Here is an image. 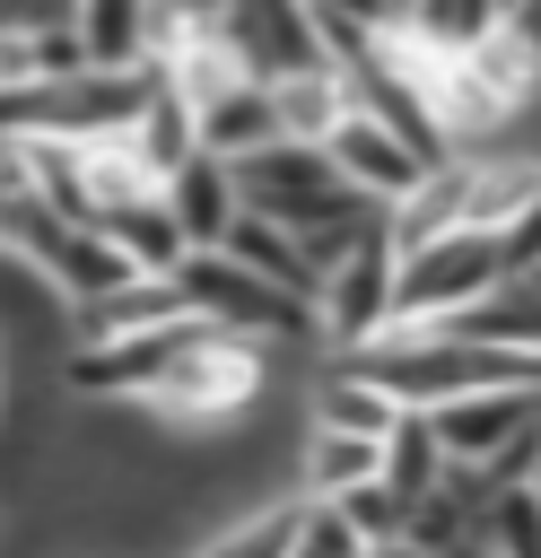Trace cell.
I'll return each mask as SVG.
<instances>
[{
    "label": "cell",
    "instance_id": "1",
    "mask_svg": "<svg viewBox=\"0 0 541 558\" xmlns=\"http://www.w3.org/2000/svg\"><path fill=\"white\" fill-rule=\"evenodd\" d=\"M227 174H236V201L262 209V218H279L288 235H323V227H366V218H375V201L349 192L314 140L244 148V157H227Z\"/></svg>",
    "mask_w": 541,
    "mask_h": 558
},
{
    "label": "cell",
    "instance_id": "2",
    "mask_svg": "<svg viewBox=\"0 0 541 558\" xmlns=\"http://www.w3.org/2000/svg\"><path fill=\"white\" fill-rule=\"evenodd\" d=\"M175 296H183V314H201V323H218L236 340H314V305L288 296V288H270V279H253L218 244H201V253L175 262Z\"/></svg>",
    "mask_w": 541,
    "mask_h": 558
},
{
    "label": "cell",
    "instance_id": "3",
    "mask_svg": "<svg viewBox=\"0 0 541 558\" xmlns=\"http://www.w3.org/2000/svg\"><path fill=\"white\" fill-rule=\"evenodd\" d=\"M497 270H506L497 227H445V235L393 244V314H384V323H445V314L471 305Z\"/></svg>",
    "mask_w": 541,
    "mask_h": 558
},
{
    "label": "cell",
    "instance_id": "4",
    "mask_svg": "<svg viewBox=\"0 0 541 558\" xmlns=\"http://www.w3.org/2000/svg\"><path fill=\"white\" fill-rule=\"evenodd\" d=\"M384 314H393V235H384V218H375V227L323 270V288H314V331L340 340V349H358V340L384 331Z\"/></svg>",
    "mask_w": 541,
    "mask_h": 558
},
{
    "label": "cell",
    "instance_id": "5",
    "mask_svg": "<svg viewBox=\"0 0 541 558\" xmlns=\"http://www.w3.org/2000/svg\"><path fill=\"white\" fill-rule=\"evenodd\" d=\"M227 52L244 78H288V70H332L323 44H314V9L305 0H227L218 17Z\"/></svg>",
    "mask_w": 541,
    "mask_h": 558
},
{
    "label": "cell",
    "instance_id": "6",
    "mask_svg": "<svg viewBox=\"0 0 541 558\" xmlns=\"http://www.w3.org/2000/svg\"><path fill=\"white\" fill-rule=\"evenodd\" d=\"M314 148H323V157H332V174H340L349 192H366L375 209H384V201H401V192L428 174V157H419L401 131H384L375 113H358V105H340V122H332Z\"/></svg>",
    "mask_w": 541,
    "mask_h": 558
},
{
    "label": "cell",
    "instance_id": "7",
    "mask_svg": "<svg viewBox=\"0 0 541 558\" xmlns=\"http://www.w3.org/2000/svg\"><path fill=\"white\" fill-rule=\"evenodd\" d=\"M270 140H279L270 78H227L218 96L192 105V148H209V157H244V148H270Z\"/></svg>",
    "mask_w": 541,
    "mask_h": 558
},
{
    "label": "cell",
    "instance_id": "8",
    "mask_svg": "<svg viewBox=\"0 0 541 558\" xmlns=\"http://www.w3.org/2000/svg\"><path fill=\"white\" fill-rule=\"evenodd\" d=\"M166 314H183L175 270H166V279L131 270L122 288H105V296H79V305H70V349H87V340H122V331H148V323H166Z\"/></svg>",
    "mask_w": 541,
    "mask_h": 558
},
{
    "label": "cell",
    "instance_id": "9",
    "mask_svg": "<svg viewBox=\"0 0 541 558\" xmlns=\"http://www.w3.org/2000/svg\"><path fill=\"white\" fill-rule=\"evenodd\" d=\"M166 209H175V227H183V244L201 253V244H218L227 235V218H236V174H227V157H209V148H192L166 183Z\"/></svg>",
    "mask_w": 541,
    "mask_h": 558
},
{
    "label": "cell",
    "instance_id": "10",
    "mask_svg": "<svg viewBox=\"0 0 541 558\" xmlns=\"http://www.w3.org/2000/svg\"><path fill=\"white\" fill-rule=\"evenodd\" d=\"M105 235H113V253L131 262V270H148V279H166L192 244H183V227H175V209H166V192H131V201H113L105 218H96Z\"/></svg>",
    "mask_w": 541,
    "mask_h": 558
},
{
    "label": "cell",
    "instance_id": "11",
    "mask_svg": "<svg viewBox=\"0 0 541 558\" xmlns=\"http://www.w3.org/2000/svg\"><path fill=\"white\" fill-rule=\"evenodd\" d=\"M375 462H384V436H349V427H323V418H305V436H297V488L305 497H340V488H358V480H375Z\"/></svg>",
    "mask_w": 541,
    "mask_h": 558
},
{
    "label": "cell",
    "instance_id": "12",
    "mask_svg": "<svg viewBox=\"0 0 541 558\" xmlns=\"http://www.w3.org/2000/svg\"><path fill=\"white\" fill-rule=\"evenodd\" d=\"M218 253H236L253 279H270V288H288V296H305V305H314V270H305V253H297V235H288L279 218H262V209H244V201H236V218H227Z\"/></svg>",
    "mask_w": 541,
    "mask_h": 558
},
{
    "label": "cell",
    "instance_id": "13",
    "mask_svg": "<svg viewBox=\"0 0 541 558\" xmlns=\"http://www.w3.org/2000/svg\"><path fill=\"white\" fill-rule=\"evenodd\" d=\"M35 270L61 288V305L105 296V288H122V279H131V262L113 253V235H105V227H61V235L44 244V262H35Z\"/></svg>",
    "mask_w": 541,
    "mask_h": 558
},
{
    "label": "cell",
    "instance_id": "14",
    "mask_svg": "<svg viewBox=\"0 0 541 558\" xmlns=\"http://www.w3.org/2000/svg\"><path fill=\"white\" fill-rule=\"evenodd\" d=\"M340 105H349L340 70H288V78H270V113H279V140H323V131L340 122Z\"/></svg>",
    "mask_w": 541,
    "mask_h": 558
},
{
    "label": "cell",
    "instance_id": "15",
    "mask_svg": "<svg viewBox=\"0 0 541 558\" xmlns=\"http://www.w3.org/2000/svg\"><path fill=\"white\" fill-rule=\"evenodd\" d=\"M122 140H131V157H140V166H148V174L166 183V174H175V166L192 157V105H183V96H175V87L157 78V96H148L140 113H131V131H122Z\"/></svg>",
    "mask_w": 541,
    "mask_h": 558
},
{
    "label": "cell",
    "instance_id": "16",
    "mask_svg": "<svg viewBox=\"0 0 541 558\" xmlns=\"http://www.w3.org/2000/svg\"><path fill=\"white\" fill-rule=\"evenodd\" d=\"M314 418H323V427H349V436H384V427L401 418V401H393L384 384H366V375L332 366V375L314 384Z\"/></svg>",
    "mask_w": 541,
    "mask_h": 558
},
{
    "label": "cell",
    "instance_id": "17",
    "mask_svg": "<svg viewBox=\"0 0 541 558\" xmlns=\"http://www.w3.org/2000/svg\"><path fill=\"white\" fill-rule=\"evenodd\" d=\"M436 471H445V453H436L428 418H419V410H401V418L384 427V462H375V480H384L393 497H419V488H436Z\"/></svg>",
    "mask_w": 541,
    "mask_h": 558
},
{
    "label": "cell",
    "instance_id": "18",
    "mask_svg": "<svg viewBox=\"0 0 541 558\" xmlns=\"http://www.w3.org/2000/svg\"><path fill=\"white\" fill-rule=\"evenodd\" d=\"M70 26L87 44V61H140V26H148V0H70Z\"/></svg>",
    "mask_w": 541,
    "mask_h": 558
},
{
    "label": "cell",
    "instance_id": "19",
    "mask_svg": "<svg viewBox=\"0 0 541 558\" xmlns=\"http://www.w3.org/2000/svg\"><path fill=\"white\" fill-rule=\"evenodd\" d=\"M401 26H410L419 44H436V52H471V44L497 26V0H410Z\"/></svg>",
    "mask_w": 541,
    "mask_h": 558
},
{
    "label": "cell",
    "instance_id": "20",
    "mask_svg": "<svg viewBox=\"0 0 541 558\" xmlns=\"http://www.w3.org/2000/svg\"><path fill=\"white\" fill-rule=\"evenodd\" d=\"M480 541L489 558H541V488H497L480 506Z\"/></svg>",
    "mask_w": 541,
    "mask_h": 558
},
{
    "label": "cell",
    "instance_id": "21",
    "mask_svg": "<svg viewBox=\"0 0 541 558\" xmlns=\"http://www.w3.org/2000/svg\"><path fill=\"white\" fill-rule=\"evenodd\" d=\"M305 497V488H297ZM288 558H366V541L349 532V514L332 506V497H305L297 506V541H288Z\"/></svg>",
    "mask_w": 541,
    "mask_h": 558
},
{
    "label": "cell",
    "instance_id": "22",
    "mask_svg": "<svg viewBox=\"0 0 541 558\" xmlns=\"http://www.w3.org/2000/svg\"><path fill=\"white\" fill-rule=\"evenodd\" d=\"M332 506L349 514V532H358V541H401V514H410V497H393L384 480H358V488H340Z\"/></svg>",
    "mask_w": 541,
    "mask_h": 558
},
{
    "label": "cell",
    "instance_id": "23",
    "mask_svg": "<svg viewBox=\"0 0 541 558\" xmlns=\"http://www.w3.org/2000/svg\"><path fill=\"white\" fill-rule=\"evenodd\" d=\"M366 558H428L419 541H366Z\"/></svg>",
    "mask_w": 541,
    "mask_h": 558
},
{
    "label": "cell",
    "instance_id": "24",
    "mask_svg": "<svg viewBox=\"0 0 541 558\" xmlns=\"http://www.w3.org/2000/svg\"><path fill=\"white\" fill-rule=\"evenodd\" d=\"M524 488H541V436H532V471H524Z\"/></svg>",
    "mask_w": 541,
    "mask_h": 558
},
{
    "label": "cell",
    "instance_id": "25",
    "mask_svg": "<svg viewBox=\"0 0 541 558\" xmlns=\"http://www.w3.org/2000/svg\"><path fill=\"white\" fill-rule=\"evenodd\" d=\"M515 9H524V0H497V17H515Z\"/></svg>",
    "mask_w": 541,
    "mask_h": 558
}]
</instances>
